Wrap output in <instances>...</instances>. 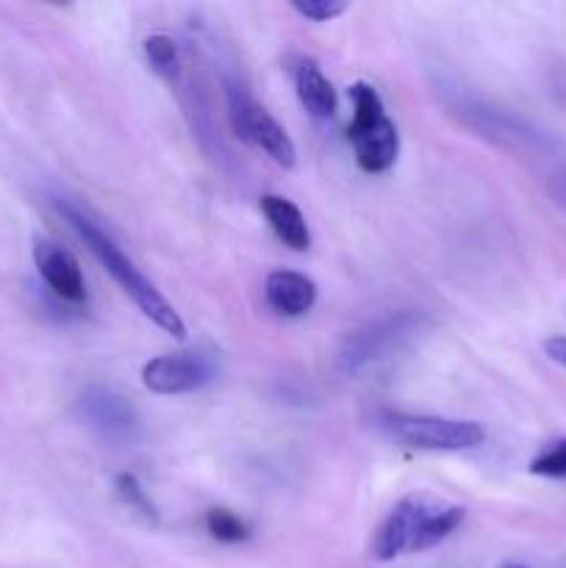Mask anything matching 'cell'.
I'll use <instances>...</instances> for the list:
<instances>
[{"label":"cell","mask_w":566,"mask_h":568,"mask_svg":"<svg viewBox=\"0 0 566 568\" xmlns=\"http://www.w3.org/2000/svg\"><path fill=\"white\" fill-rule=\"evenodd\" d=\"M205 527H209L211 538L222 544H239V541H247L250 530L242 519H239L233 510L225 508H214L205 514Z\"/></svg>","instance_id":"obj_14"},{"label":"cell","mask_w":566,"mask_h":568,"mask_svg":"<svg viewBox=\"0 0 566 568\" xmlns=\"http://www.w3.org/2000/svg\"><path fill=\"white\" fill-rule=\"evenodd\" d=\"M81 410L89 425L98 427L103 436H128L137 425L131 405L105 388H92L89 394H83Z\"/></svg>","instance_id":"obj_10"},{"label":"cell","mask_w":566,"mask_h":568,"mask_svg":"<svg viewBox=\"0 0 566 568\" xmlns=\"http://www.w3.org/2000/svg\"><path fill=\"white\" fill-rule=\"evenodd\" d=\"M511 568H522V566H511Z\"/></svg>","instance_id":"obj_19"},{"label":"cell","mask_w":566,"mask_h":568,"mask_svg":"<svg viewBox=\"0 0 566 568\" xmlns=\"http://www.w3.org/2000/svg\"><path fill=\"white\" fill-rule=\"evenodd\" d=\"M544 349H547L549 361H555V364L564 366V369H566V336L549 338V342L544 344Z\"/></svg>","instance_id":"obj_18"},{"label":"cell","mask_w":566,"mask_h":568,"mask_svg":"<svg viewBox=\"0 0 566 568\" xmlns=\"http://www.w3.org/2000/svg\"><path fill=\"white\" fill-rule=\"evenodd\" d=\"M530 475L536 477H549V480H566V438L549 444L544 453H538L530 460Z\"/></svg>","instance_id":"obj_16"},{"label":"cell","mask_w":566,"mask_h":568,"mask_svg":"<svg viewBox=\"0 0 566 568\" xmlns=\"http://www.w3.org/2000/svg\"><path fill=\"white\" fill-rule=\"evenodd\" d=\"M228 100H231V120L239 136H242L244 142L264 150L277 166L292 170L294 161H297V150H294V142L289 139V133L283 131L281 122H277L264 105H259L244 92H236V89L228 92Z\"/></svg>","instance_id":"obj_6"},{"label":"cell","mask_w":566,"mask_h":568,"mask_svg":"<svg viewBox=\"0 0 566 568\" xmlns=\"http://www.w3.org/2000/svg\"><path fill=\"white\" fill-rule=\"evenodd\" d=\"M264 300L275 314L303 316L316 303V283L303 272L277 270L266 275Z\"/></svg>","instance_id":"obj_9"},{"label":"cell","mask_w":566,"mask_h":568,"mask_svg":"<svg viewBox=\"0 0 566 568\" xmlns=\"http://www.w3.org/2000/svg\"><path fill=\"white\" fill-rule=\"evenodd\" d=\"M420 314L403 311V314L381 316V320L358 327V331L350 333V336L344 338L342 349H338V369H342L344 375H355V372L364 369L366 364H372V361L383 358V355L392 353L394 347H400V344L420 327Z\"/></svg>","instance_id":"obj_4"},{"label":"cell","mask_w":566,"mask_h":568,"mask_svg":"<svg viewBox=\"0 0 566 568\" xmlns=\"http://www.w3.org/2000/svg\"><path fill=\"white\" fill-rule=\"evenodd\" d=\"M347 98L353 103L347 139L353 144L355 164L370 175L392 170L400 153V133L383 109L381 94L375 92V87L358 81L347 89Z\"/></svg>","instance_id":"obj_2"},{"label":"cell","mask_w":566,"mask_h":568,"mask_svg":"<svg viewBox=\"0 0 566 568\" xmlns=\"http://www.w3.org/2000/svg\"><path fill=\"white\" fill-rule=\"evenodd\" d=\"M381 430L392 442L425 453H461V449L481 447L486 430L469 419H442V416H381Z\"/></svg>","instance_id":"obj_3"},{"label":"cell","mask_w":566,"mask_h":568,"mask_svg":"<svg viewBox=\"0 0 566 568\" xmlns=\"http://www.w3.org/2000/svg\"><path fill=\"white\" fill-rule=\"evenodd\" d=\"M442 505L444 499L431 497V494H408V497L400 499L388 510L386 519L381 521L375 538H372V558L381 560V564H388V560H397L400 555H411V547H414V538L420 532V527Z\"/></svg>","instance_id":"obj_5"},{"label":"cell","mask_w":566,"mask_h":568,"mask_svg":"<svg viewBox=\"0 0 566 568\" xmlns=\"http://www.w3.org/2000/svg\"><path fill=\"white\" fill-rule=\"evenodd\" d=\"M292 9L297 11L300 17H305V20L331 22L347 11V3H344V0H294Z\"/></svg>","instance_id":"obj_17"},{"label":"cell","mask_w":566,"mask_h":568,"mask_svg":"<svg viewBox=\"0 0 566 568\" xmlns=\"http://www.w3.org/2000/svg\"><path fill=\"white\" fill-rule=\"evenodd\" d=\"M261 214L270 222L272 233L286 244L294 253H303L311 247V231L305 222L303 211L292 203V200L281 197V194H264L261 197Z\"/></svg>","instance_id":"obj_12"},{"label":"cell","mask_w":566,"mask_h":568,"mask_svg":"<svg viewBox=\"0 0 566 568\" xmlns=\"http://www.w3.org/2000/svg\"><path fill=\"white\" fill-rule=\"evenodd\" d=\"M114 488H117V494H120L122 503H125L131 510H137V514L142 516V519L153 521V525H155V521H159V514H155L153 503H150V499H148V494H144L142 483H139L137 477L128 475V471H125V475H117Z\"/></svg>","instance_id":"obj_15"},{"label":"cell","mask_w":566,"mask_h":568,"mask_svg":"<svg viewBox=\"0 0 566 568\" xmlns=\"http://www.w3.org/2000/svg\"><path fill=\"white\" fill-rule=\"evenodd\" d=\"M294 89H297V98L303 103V109L309 111L314 120H331L336 114V89L327 81L325 72L320 70L314 59H300L294 64Z\"/></svg>","instance_id":"obj_11"},{"label":"cell","mask_w":566,"mask_h":568,"mask_svg":"<svg viewBox=\"0 0 566 568\" xmlns=\"http://www.w3.org/2000/svg\"><path fill=\"white\" fill-rule=\"evenodd\" d=\"M144 55H148V64L153 67L155 75H161L164 81L172 83L181 78V53L170 37L153 33V37L144 39Z\"/></svg>","instance_id":"obj_13"},{"label":"cell","mask_w":566,"mask_h":568,"mask_svg":"<svg viewBox=\"0 0 566 568\" xmlns=\"http://www.w3.org/2000/svg\"><path fill=\"white\" fill-rule=\"evenodd\" d=\"M214 377V364L200 353H172L148 361L142 369L144 388L164 397L189 394L203 388Z\"/></svg>","instance_id":"obj_7"},{"label":"cell","mask_w":566,"mask_h":568,"mask_svg":"<svg viewBox=\"0 0 566 568\" xmlns=\"http://www.w3.org/2000/svg\"><path fill=\"white\" fill-rule=\"evenodd\" d=\"M33 261H37L39 275H42V281L48 283V288L55 297L67 300V303H83L87 300V283H83L81 264H78V258L70 250L55 242H48V239H39L33 244Z\"/></svg>","instance_id":"obj_8"},{"label":"cell","mask_w":566,"mask_h":568,"mask_svg":"<svg viewBox=\"0 0 566 568\" xmlns=\"http://www.w3.org/2000/svg\"><path fill=\"white\" fill-rule=\"evenodd\" d=\"M55 209H59V214L70 222L72 231L83 239V244L92 250V255L103 264V270L114 277L117 286L139 305V311H142L150 322H155L161 331H166L170 336L181 338L183 342V338H186V325H183V320L178 316V311L166 303L164 294L139 272V266L133 264V261L128 258V255L122 253V250L117 247V244L111 242L87 214H81L75 205L59 203Z\"/></svg>","instance_id":"obj_1"}]
</instances>
